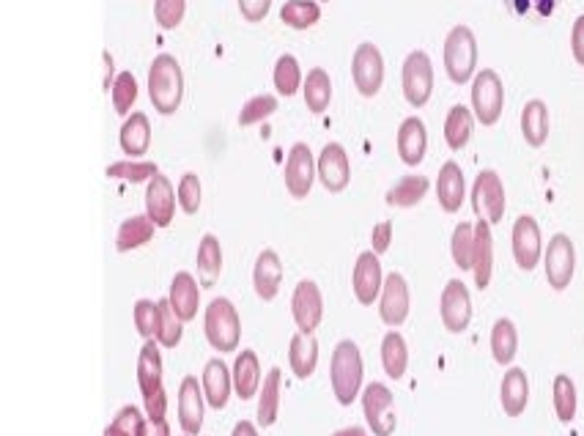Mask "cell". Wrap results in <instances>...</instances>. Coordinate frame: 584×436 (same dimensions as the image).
Segmentation results:
<instances>
[{"label":"cell","instance_id":"cell-7","mask_svg":"<svg viewBox=\"0 0 584 436\" xmlns=\"http://www.w3.org/2000/svg\"><path fill=\"white\" fill-rule=\"evenodd\" d=\"M472 209L478 214V220L497 225L505 217V184L500 173L486 171L478 173V179L472 184Z\"/></svg>","mask_w":584,"mask_h":436},{"label":"cell","instance_id":"cell-30","mask_svg":"<svg viewBox=\"0 0 584 436\" xmlns=\"http://www.w3.org/2000/svg\"><path fill=\"white\" fill-rule=\"evenodd\" d=\"M138 384L143 398H149L157 390H162V351L157 338L143 343L138 357Z\"/></svg>","mask_w":584,"mask_h":436},{"label":"cell","instance_id":"cell-34","mask_svg":"<svg viewBox=\"0 0 584 436\" xmlns=\"http://www.w3.org/2000/svg\"><path fill=\"white\" fill-rule=\"evenodd\" d=\"M198 280H201L203 288H209L217 283V277L223 272V247H220V239L214 234H203L201 245H198Z\"/></svg>","mask_w":584,"mask_h":436},{"label":"cell","instance_id":"cell-13","mask_svg":"<svg viewBox=\"0 0 584 436\" xmlns=\"http://www.w3.org/2000/svg\"><path fill=\"white\" fill-rule=\"evenodd\" d=\"M439 316L445 330L450 332H464L472 321V297H469V288L464 286V280H447L442 299H439Z\"/></svg>","mask_w":584,"mask_h":436},{"label":"cell","instance_id":"cell-14","mask_svg":"<svg viewBox=\"0 0 584 436\" xmlns=\"http://www.w3.org/2000/svg\"><path fill=\"white\" fill-rule=\"evenodd\" d=\"M409 308H412V294H409V283L401 272H390L384 277L382 297H379V316L387 327H401L409 319Z\"/></svg>","mask_w":584,"mask_h":436},{"label":"cell","instance_id":"cell-6","mask_svg":"<svg viewBox=\"0 0 584 436\" xmlns=\"http://www.w3.org/2000/svg\"><path fill=\"white\" fill-rule=\"evenodd\" d=\"M502 105H505L502 77L494 69H480L472 80V110H475L480 124H486V127L497 124L502 116Z\"/></svg>","mask_w":584,"mask_h":436},{"label":"cell","instance_id":"cell-26","mask_svg":"<svg viewBox=\"0 0 584 436\" xmlns=\"http://www.w3.org/2000/svg\"><path fill=\"white\" fill-rule=\"evenodd\" d=\"M288 362L297 379H310L319 365V341L313 332L299 330L288 343Z\"/></svg>","mask_w":584,"mask_h":436},{"label":"cell","instance_id":"cell-59","mask_svg":"<svg viewBox=\"0 0 584 436\" xmlns=\"http://www.w3.org/2000/svg\"><path fill=\"white\" fill-rule=\"evenodd\" d=\"M102 58H105V66H107L105 69V91H107V88H113V83H116V77H113V55L105 50Z\"/></svg>","mask_w":584,"mask_h":436},{"label":"cell","instance_id":"cell-23","mask_svg":"<svg viewBox=\"0 0 584 436\" xmlns=\"http://www.w3.org/2000/svg\"><path fill=\"white\" fill-rule=\"evenodd\" d=\"M472 275H475V286H478L480 291L489 288L491 275H494V236H491V223H486V220H478V223H475Z\"/></svg>","mask_w":584,"mask_h":436},{"label":"cell","instance_id":"cell-53","mask_svg":"<svg viewBox=\"0 0 584 436\" xmlns=\"http://www.w3.org/2000/svg\"><path fill=\"white\" fill-rule=\"evenodd\" d=\"M390 242H393V223L390 220H382V223L373 225L371 231V250L376 256H382L390 250Z\"/></svg>","mask_w":584,"mask_h":436},{"label":"cell","instance_id":"cell-58","mask_svg":"<svg viewBox=\"0 0 584 436\" xmlns=\"http://www.w3.org/2000/svg\"><path fill=\"white\" fill-rule=\"evenodd\" d=\"M149 436H170L168 420H149Z\"/></svg>","mask_w":584,"mask_h":436},{"label":"cell","instance_id":"cell-19","mask_svg":"<svg viewBox=\"0 0 584 436\" xmlns=\"http://www.w3.org/2000/svg\"><path fill=\"white\" fill-rule=\"evenodd\" d=\"M176 203H179V192H173V184H170L168 176L157 173L146 184V214L154 220L157 228H168L173 223Z\"/></svg>","mask_w":584,"mask_h":436},{"label":"cell","instance_id":"cell-54","mask_svg":"<svg viewBox=\"0 0 584 436\" xmlns=\"http://www.w3.org/2000/svg\"><path fill=\"white\" fill-rule=\"evenodd\" d=\"M143 404H146L149 420H165V415H168V393H165V387L149 395V398H143Z\"/></svg>","mask_w":584,"mask_h":436},{"label":"cell","instance_id":"cell-20","mask_svg":"<svg viewBox=\"0 0 584 436\" xmlns=\"http://www.w3.org/2000/svg\"><path fill=\"white\" fill-rule=\"evenodd\" d=\"M436 198H439V206L445 212H458L464 206V198H467V181H464V171L456 160H447L442 168H439V176H436Z\"/></svg>","mask_w":584,"mask_h":436},{"label":"cell","instance_id":"cell-50","mask_svg":"<svg viewBox=\"0 0 584 436\" xmlns=\"http://www.w3.org/2000/svg\"><path fill=\"white\" fill-rule=\"evenodd\" d=\"M187 11V0H154V20L160 22V28L173 31L179 28Z\"/></svg>","mask_w":584,"mask_h":436},{"label":"cell","instance_id":"cell-32","mask_svg":"<svg viewBox=\"0 0 584 436\" xmlns=\"http://www.w3.org/2000/svg\"><path fill=\"white\" fill-rule=\"evenodd\" d=\"M428 187H431L428 176L409 173V176H401V179L395 181L393 187L387 190V195H384V201L390 203V206H398V209H409V206H417V203L423 201Z\"/></svg>","mask_w":584,"mask_h":436},{"label":"cell","instance_id":"cell-42","mask_svg":"<svg viewBox=\"0 0 584 436\" xmlns=\"http://www.w3.org/2000/svg\"><path fill=\"white\" fill-rule=\"evenodd\" d=\"M552 393H554V412H557V417H560L563 423H571V420L576 417V406H579L574 379H571V376H565V373H557V376H554Z\"/></svg>","mask_w":584,"mask_h":436},{"label":"cell","instance_id":"cell-3","mask_svg":"<svg viewBox=\"0 0 584 436\" xmlns=\"http://www.w3.org/2000/svg\"><path fill=\"white\" fill-rule=\"evenodd\" d=\"M203 332H206V341L214 351H236L239 341H242V319H239V310L234 308V302L228 297H214L206 308L203 316Z\"/></svg>","mask_w":584,"mask_h":436},{"label":"cell","instance_id":"cell-51","mask_svg":"<svg viewBox=\"0 0 584 436\" xmlns=\"http://www.w3.org/2000/svg\"><path fill=\"white\" fill-rule=\"evenodd\" d=\"M179 203L187 214H195L201 209V179L192 171H187L179 181Z\"/></svg>","mask_w":584,"mask_h":436},{"label":"cell","instance_id":"cell-8","mask_svg":"<svg viewBox=\"0 0 584 436\" xmlns=\"http://www.w3.org/2000/svg\"><path fill=\"white\" fill-rule=\"evenodd\" d=\"M401 80H404V96L409 105L423 107L431 99V94H434V64H431L425 50H412L406 55Z\"/></svg>","mask_w":584,"mask_h":436},{"label":"cell","instance_id":"cell-16","mask_svg":"<svg viewBox=\"0 0 584 436\" xmlns=\"http://www.w3.org/2000/svg\"><path fill=\"white\" fill-rule=\"evenodd\" d=\"M206 393L203 384L195 376H184L179 384V423L181 431L187 436H198L203 428V415H206Z\"/></svg>","mask_w":584,"mask_h":436},{"label":"cell","instance_id":"cell-27","mask_svg":"<svg viewBox=\"0 0 584 436\" xmlns=\"http://www.w3.org/2000/svg\"><path fill=\"white\" fill-rule=\"evenodd\" d=\"M500 401L505 415L519 417L530 404V379L524 368H508L500 384Z\"/></svg>","mask_w":584,"mask_h":436},{"label":"cell","instance_id":"cell-41","mask_svg":"<svg viewBox=\"0 0 584 436\" xmlns=\"http://www.w3.org/2000/svg\"><path fill=\"white\" fill-rule=\"evenodd\" d=\"M280 20L291 25V28H297V31L313 28L321 20L319 0H286L283 9H280Z\"/></svg>","mask_w":584,"mask_h":436},{"label":"cell","instance_id":"cell-17","mask_svg":"<svg viewBox=\"0 0 584 436\" xmlns=\"http://www.w3.org/2000/svg\"><path fill=\"white\" fill-rule=\"evenodd\" d=\"M351 283H354V297L360 305H373L376 299L382 297L384 288V275H382V261L373 250H365L357 258L354 264V275H351Z\"/></svg>","mask_w":584,"mask_h":436},{"label":"cell","instance_id":"cell-45","mask_svg":"<svg viewBox=\"0 0 584 436\" xmlns=\"http://www.w3.org/2000/svg\"><path fill=\"white\" fill-rule=\"evenodd\" d=\"M450 253L458 269L472 272V253H475V225L458 223L453 236H450Z\"/></svg>","mask_w":584,"mask_h":436},{"label":"cell","instance_id":"cell-49","mask_svg":"<svg viewBox=\"0 0 584 436\" xmlns=\"http://www.w3.org/2000/svg\"><path fill=\"white\" fill-rule=\"evenodd\" d=\"M277 110V96L275 94H255L247 99L242 110H239V124L242 127H250V124H258L264 121Z\"/></svg>","mask_w":584,"mask_h":436},{"label":"cell","instance_id":"cell-24","mask_svg":"<svg viewBox=\"0 0 584 436\" xmlns=\"http://www.w3.org/2000/svg\"><path fill=\"white\" fill-rule=\"evenodd\" d=\"M280 283H283V261H280L275 250H264L261 256L255 258L253 266L255 294L264 299V302H269V299L277 297Z\"/></svg>","mask_w":584,"mask_h":436},{"label":"cell","instance_id":"cell-55","mask_svg":"<svg viewBox=\"0 0 584 436\" xmlns=\"http://www.w3.org/2000/svg\"><path fill=\"white\" fill-rule=\"evenodd\" d=\"M272 0H239V11L245 14L250 22H261L269 14Z\"/></svg>","mask_w":584,"mask_h":436},{"label":"cell","instance_id":"cell-39","mask_svg":"<svg viewBox=\"0 0 584 436\" xmlns=\"http://www.w3.org/2000/svg\"><path fill=\"white\" fill-rule=\"evenodd\" d=\"M472 127H475V121H472V110L467 105H453L447 110L445 118V140L447 146L453 151L464 149L472 138Z\"/></svg>","mask_w":584,"mask_h":436},{"label":"cell","instance_id":"cell-5","mask_svg":"<svg viewBox=\"0 0 584 436\" xmlns=\"http://www.w3.org/2000/svg\"><path fill=\"white\" fill-rule=\"evenodd\" d=\"M362 415L368 420L373 436H393L398 417H395L393 390L382 382H371L362 390Z\"/></svg>","mask_w":584,"mask_h":436},{"label":"cell","instance_id":"cell-35","mask_svg":"<svg viewBox=\"0 0 584 436\" xmlns=\"http://www.w3.org/2000/svg\"><path fill=\"white\" fill-rule=\"evenodd\" d=\"M280 368H269L266 371V379L258 390V423L261 428H269L277 423V415H280Z\"/></svg>","mask_w":584,"mask_h":436},{"label":"cell","instance_id":"cell-47","mask_svg":"<svg viewBox=\"0 0 584 436\" xmlns=\"http://www.w3.org/2000/svg\"><path fill=\"white\" fill-rule=\"evenodd\" d=\"M132 319H135V327L143 335V341L157 338V330H160V302L138 299L135 310H132Z\"/></svg>","mask_w":584,"mask_h":436},{"label":"cell","instance_id":"cell-31","mask_svg":"<svg viewBox=\"0 0 584 436\" xmlns=\"http://www.w3.org/2000/svg\"><path fill=\"white\" fill-rule=\"evenodd\" d=\"M157 231V225L149 214H132L124 223L118 225L116 234V250L118 253H129V250H138L146 242H151V236Z\"/></svg>","mask_w":584,"mask_h":436},{"label":"cell","instance_id":"cell-56","mask_svg":"<svg viewBox=\"0 0 584 436\" xmlns=\"http://www.w3.org/2000/svg\"><path fill=\"white\" fill-rule=\"evenodd\" d=\"M571 50H574L576 64L584 66V14H579L571 28Z\"/></svg>","mask_w":584,"mask_h":436},{"label":"cell","instance_id":"cell-25","mask_svg":"<svg viewBox=\"0 0 584 436\" xmlns=\"http://www.w3.org/2000/svg\"><path fill=\"white\" fill-rule=\"evenodd\" d=\"M428 149V132L420 116H406L398 127V154L406 165H420Z\"/></svg>","mask_w":584,"mask_h":436},{"label":"cell","instance_id":"cell-61","mask_svg":"<svg viewBox=\"0 0 584 436\" xmlns=\"http://www.w3.org/2000/svg\"><path fill=\"white\" fill-rule=\"evenodd\" d=\"M184 436H187V434H184Z\"/></svg>","mask_w":584,"mask_h":436},{"label":"cell","instance_id":"cell-28","mask_svg":"<svg viewBox=\"0 0 584 436\" xmlns=\"http://www.w3.org/2000/svg\"><path fill=\"white\" fill-rule=\"evenodd\" d=\"M231 373H234V390L242 401H250L253 395H258L264 382H261V362H258V354L253 349L236 354Z\"/></svg>","mask_w":584,"mask_h":436},{"label":"cell","instance_id":"cell-11","mask_svg":"<svg viewBox=\"0 0 584 436\" xmlns=\"http://www.w3.org/2000/svg\"><path fill=\"white\" fill-rule=\"evenodd\" d=\"M513 258L516 264L524 272H532L535 266L541 264L543 256V236H541V225L532 214H521L519 220L513 223Z\"/></svg>","mask_w":584,"mask_h":436},{"label":"cell","instance_id":"cell-38","mask_svg":"<svg viewBox=\"0 0 584 436\" xmlns=\"http://www.w3.org/2000/svg\"><path fill=\"white\" fill-rule=\"evenodd\" d=\"M305 105L310 113H324L332 99V77L327 75V69L313 66L308 75H305Z\"/></svg>","mask_w":584,"mask_h":436},{"label":"cell","instance_id":"cell-43","mask_svg":"<svg viewBox=\"0 0 584 436\" xmlns=\"http://www.w3.org/2000/svg\"><path fill=\"white\" fill-rule=\"evenodd\" d=\"M272 80H275L277 94L294 96L302 86V69H299V61L291 53H283L275 61V72H272Z\"/></svg>","mask_w":584,"mask_h":436},{"label":"cell","instance_id":"cell-4","mask_svg":"<svg viewBox=\"0 0 584 436\" xmlns=\"http://www.w3.org/2000/svg\"><path fill=\"white\" fill-rule=\"evenodd\" d=\"M478 66V39L469 25H453L445 36V69L453 83H467Z\"/></svg>","mask_w":584,"mask_h":436},{"label":"cell","instance_id":"cell-60","mask_svg":"<svg viewBox=\"0 0 584 436\" xmlns=\"http://www.w3.org/2000/svg\"><path fill=\"white\" fill-rule=\"evenodd\" d=\"M332 436H368V431L362 426H349V428H340V431H335Z\"/></svg>","mask_w":584,"mask_h":436},{"label":"cell","instance_id":"cell-46","mask_svg":"<svg viewBox=\"0 0 584 436\" xmlns=\"http://www.w3.org/2000/svg\"><path fill=\"white\" fill-rule=\"evenodd\" d=\"M107 176L110 179H127V181H151L160 168H157V162L149 160H118L113 165H107Z\"/></svg>","mask_w":584,"mask_h":436},{"label":"cell","instance_id":"cell-2","mask_svg":"<svg viewBox=\"0 0 584 436\" xmlns=\"http://www.w3.org/2000/svg\"><path fill=\"white\" fill-rule=\"evenodd\" d=\"M149 96L151 105L157 107L160 113L170 116L176 113L184 96V72L181 64L170 53L154 55V61L149 66Z\"/></svg>","mask_w":584,"mask_h":436},{"label":"cell","instance_id":"cell-22","mask_svg":"<svg viewBox=\"0 0 584 436\" xmlns=\"http://www.w3.org/2000/svg\"><path fill=\"white\" fill-rule=\"evenodd\" d=\"M168 299L173 310L181 316V321H192L198 308H201V283L190 272H176L170 280Z\"/></svg>","mask_w":584,"mask_h":436},{"label":"cell","instance_id":"cell-33","mask_svg":"<svg viewBox=\"0 0 584 436\" xmlns=\"http://www.w3.org/2000/svg\"><path fill=\"white\" fill-rule=\"evenodd\" d=\"M521 132L530 146H543L549 138V107L543 99H530L521 110Z\"/></svg>","mask_w":584,"mask_h":436},{"label":"cell","instance_id":"cell-52","mask_svg":"<svg viewBox=\"0 0 584 436\" xmlns=\"http://www.w3.org/2000/svg\"><path fill=\"white\" fill-rule=\"evenodd\" d=\"M508 9L513 14H538V17H549L560 0H505Z\"/></svg>","mask_w":584,"mask_h":436},{"label":"cell","instance_id":"cell-48","mask_svg":"<svg viewBox=\"0 0 584 436\" xmlns=\"http://www.w3.org/2000/svg\"><path fill=\"white\" fill-rule=\"evenodd\" d=\"M110 94H113V107H116L118 116H127L129 107L135 105V99H138V77L132 72H118Z\"/></svg>","mask_w":584,"mask_h":436},{"label":"cell","instance_id":"cell-1","mask_svg":"<svg viewBox=\"0 0 584 436\" xmlns=\"http://www.w3.org/2000/svg\"><path fill=\"white\" fill-rule=\"evenodd\" d=\"M362 376H365V365H362V351L354 341H340L332 349L330 362V382L332 393L338 398L340 406H351L362 395Z\"/></svg>","mask_w":584,"mask_h":436},{"label":"cell","instance_id":"cell-18","mask_svg":"<svg viewBox=\"0 0 584 436\" xmlns=\"http://www.w3.org/2000/svg\"><path fill=\"white\" fill-rule=\"evenodd\" d=\"M316 168H319L321 184L330 192H340L349 187L351 162L349 154H346V149L340 146L338 140L324 143V149L319 151V160H316Z\"/></svg>","mask_w":584,"mask_h":436},{"label":"cell","instance_id":"cell-29","mask_svg":"<svg viewBox=\"0 0 584 436\" xmlns=\"http://www.w3.org/2000/svg\"><path fill=\"white\" fill-rule=\"evenodd\" d=\"M118 143H121V149L129 157H140V154H146L151 146V124L149 116L146 113H129L124 118V124H121V132H118Z\"/></svg>","mask_w":584,"mask_h":436},{"label":"cell","instance_id":"cell-12","mask_svg":"<svg viewBox=\"0 0 584 436\" xmlns=\"http://www.w3.org/2000/svg\"><path fill=\"white\" fill-rule=\"evenodd\" d=\"M283 176H286V190L294 198H308L310 187H313V181L319 176V168H316V160H313V151H310L308 143L297 140L291 146Z\"/></svg>","mask_w":584,"mask_h":436},{"label":"cell","instance_id":"cell-44","mask_svg":"<svg viewBox=\"0 0 584 436\" xmlns=\"http://www.w3.org/2000/svg\"><path fill=\"white\" fill-rule=\"evenodd\" d=\"M160 302V330H157V343L162 349H176L184 335V321L173 310L170 299H157Z\"/></svg>","mask_w":584,"mask_h":436},{"label":"cell","instance_id":"cell-9","mask_svg":"<svg viewBox=\"0 0 584 436\" xmlns=\"http://www.w3.org/2000/svg\"><path fill=\"white\" fill-rule=\"evenodd\" d=\"M351 77L362 96H376L384 83V58L382 50L373 42L357 44L351 58Z\"/></svg>","mask_w":584,"mask_h":436},{"label":"cell","instance_id":"cell-37","mask_svg":"<svg viewBox=\"0 0 584 436\" xmlns=\"http://www.w3.org/2000/svg\"><path fill=\"white\" fill-rule=\"evenodd\" d=\"M382 365L390 379H404L406 368H409V346H406L404 335L398 330H390L384 335Z\"/></svg>","mask_w":584,"mask_h":436},{"label":"cell","instance_id":"cell-36","mask_svg":"<svg viewBox=\"0 0 584 436\" xmlns=\"http://www.w3.org/2000/svg\"><path fill=\"white\" fill-rule=\"evenodd\" d=\"M491 354L500 365H510L519 354V330L510 319H497L491 327Z\"/></svg>","mask_w":584,"mask_h":436},{"label":"cell","instance_id":"cell-40","mask_svg":"<svg viewBox=\"0 0 584 436\" xmlns=\"http://www.w3.org/2000/svg\"><path fill=\"white\" fill-rule=\"evenodd\" d=\"M105 436H149V415H143L138 406H121L105 428Z\"/></svg>","mask_w":584,"mask_h":436},{"label":"cell","instance_id":"cell-57","mask_svg":"<svg viewBox=\"0 0 584 436\" xmlns=\"http://www.w3.org/2000/svg\"><path fill=\"white\" fill-rule=\"evenodd\" d=\"M231 436H258V428H255V423H250V420H239L234 426V431H231Z\"/></svg>","mask_w":584,"mask_h":436},{"label":"cell","instance_id":"cell-21","mask_svg":"<svg viewBox=\"0 0 584 436\" xmlns=\"http://www.w3.org/2000/svg\"><path fill=\"white\" fill-rule=\"evenodd\" d=\"M201 384L209 406H214V409H225L228 406L231 390H234V373H231V368L220 357H212V360L203 365Z\"/></svg>","mask_w":584,"mask_h":436},{"label":"cell","instance_id":"cell-10","mask_svg":"<svg viewBox=\"0 0 584 436\" xmlns=\"http://www.w3.org/2000/svg\"><path fill=\"white\" fill-rule=\"evenodd\" d=\"M576 272V250L571 236L554 234L546 245V280L554 291H565L571 286Z\"/></svg>","mask_w":584,"mask_h":436},{"label":"cell","instance_id":"cell-15","mask_svg":"<svg viewBox=\"0 0 584 436\" xmlns=\"http://www.w3.org/2000/svg\"><path fill=\"white\" fill-rule=\"evenodd\" d=\"M291 316L297 321V330L316 332L324 321V297L313 280H299L291 297Z\"/></svg>","mask_w":584,"mask_h":436}]
</instances>
